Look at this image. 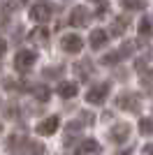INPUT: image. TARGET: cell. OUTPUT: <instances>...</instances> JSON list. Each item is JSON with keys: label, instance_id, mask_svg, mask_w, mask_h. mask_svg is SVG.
I'll list each match as a JSON object with an SVG mask.
<instances>
[{"label": "cell", "instance_id": "6da1fadb", "mask_svg": "<svg viewBox=\"0 0 153 155\" xmlns=\"http://www.w3.org/2000/svg\"><path fill=\"white\" fill-rule=\"evenodd\" d=\"M116 104H118L123 111L139 114V109H141V97L137 95V93H121V95L116 97Z\"/></svg>", "mask_w": 153, "mask_h": 155}, {"label": "cell", "instance_id": "7a4b0ae2", "mask_svg": "<svg viewBox=\"0 0 153 155\" xmlns=\"http://www.w3.org/2000/svg\"><path fill=\"white\" fill-rule=\"evenodd\" d=\"M5 146H7V150L12 155H25V150L30 146V139L25 134H12V137H7Z\"/></svg>", "mask_w": 153, "mask_h": 155}, {"label": "cell", "instance_id": "3957f363", "mask_svg": "<svg viewBox=\"0 0 153 155\" xmlns=\"http://www.w3.org/2000/svg\"><path fill=\"white\" fill-rule=\"evenodd\" d=\"M109 95V84H97V86H90L88 93H86V102L88 104H102Z\"/></svg>", "mask_w": 153, "mask_h": 155}, {"label": "cell", "instance_id": "277c9868", "mask_svg": "<svg viewBox=\"0 0 153 155\" xmlns=\"http://www.w3.org/2000/svg\"><path fill=\"white\" fill-rule=\"evenodd\" d=\"M60 46H63V51H67V53H79L83 49V39L79 37V35H74V32H67V35L60 37Z\"/></svg>", "mask_w": 153, "mask_h": 155}, {"label": "cell", "instance_id": "5b68a950", "mask_svg": "<svg viewBox=\"0 0 153 155\" xmlns=\"http://www.w3.org/2000/svg\"><path fill=\"white\" fill-rule=\"evenodd\" d=\"M32 65H35V53L32 51H25L23 49V51H19L16 56H14V67H16L19 72H28Z\"/></svg>", "mask_w": 153, "mask_h": 155}, {"label": "cell", "instance_id": "8992f818", "mask_svg": "<svg viewBox=\"0 0 153 155\" xmlns=\"http://www.w3.org/2000/svg\"><path fill=\"white\" fill-rule=\"evenodd\" d=\"M109 139L114 143H125L130 139V125L127 123H116L114 127L109 130Z\"/></svg>", "mask_w": 153, "mask_h": 155}, {"label": "cell", "instance_id": "52a82bcc", "mask_svg": "<svg viewBox=\"0 0 153 155\" xmlns=\"http://www.w3.org/2000/svg\"><path fill=\"white\" fill-rule=\"evenodd\" d=\"M58 125H60V118L58 116H49V118H44V120L35 127V132L42 134V137H49V134H53V132L58 130Z\"/></svg>", "mask_w": 153, "mask_h": 155}, {"label": "cell", "instance_id": "ba28073f", "mask_svg": "<svg viewBox=\"0 0 153 155\" xmlns=\"http://www.w3.org/2000/svg\"><path fill=\"white\" fill-rule=\"evenodd\" d=\"M88 21H90V14L86 7H74L70 12V23L76 28H83V26H88Z\"/></svg>", "mask_w": 153, "mask_h": 155}, {"label": "cell", "instance_id": "9c48e42d", "mask_svg": "<svg viewBox=\"0 0 153 155\" xmlns=\"http://www.w3.org/2000/svg\"><path fill=\"white\" fill-rule=\"evenodd\" d=\"M30 19L37 21V23H44V21L51 19V7L46 2H37V5L30 9Z\"/></svg>", "mask_w": 153, "mask_h": 155}, {"label": "cell", "instance_id": "30bf717a", "mask_svg": "<svg viewBox=\"0 0 153 155\" xmlns=\"http://www.w3.org/2000/svg\"><path fill=\"white\" fill-rule=\"evenodd\" d=\"M90 49H102V46L107 44V39H109V35H107V30H102V28H95V30H90Z\"/></svg>", "mask_w": 153, "mask_h": 155}, {"label": "cell", "instance_id": "8fae6325", "mask_svg": "<svg viewBox=\"0 0 153 155\" xmlns=\"http://www.w3.org/2000/svg\"><path fill=\"white\" fill-rule=\"evenodd\" d=\"M74 70H76V74H79V79H81V81H86V79L95 72V67H93V63H90V60H81V63L74 65Z\"/></svg>", "mask_w": 153, "mask_h": 155}, {"label": "cell", "instance_id": "7c38bea8", "mask_svg": "<svg viewBox=\"0 0 153 155\" xmlns=\"http://www.w3.org/2000/svg\"><path fill=\"white\" fill-rule=\"evenodd\" d=\"M97 150H100V143H97L95 139H83V141L79 143L76 155H90V153H97Z\"/></svg>", "mask_w": 153, "mask_h": 155}, {"label": "cell", "instance_id": "4fadbf2b", "mask_svg": "<svg viewBox=\"0 0 153 155\" xmlns=\"http://www.w3.org/2000/svg\"><path fill=\"white\" fill-rule=\"evenodd\" d=\"M76 91H79V88H76V84H72V81H60V84H58V95L65 97V100L74 97Z\"/></svg>", "mask_w": 153, "mask_h": 155}, {"label": "cell", "instance_id": "5bb4252c", "mask_svg": "<svg viewBox=\"0 0 153 155\" xmlns=\"http://www.w3.org/2000/svg\"><path fill=\"white\" fill-rule=\"evenodd\" d=\"M125 28H127V19H125V16H118V19H114L111 28H109V35H114V37H121L123 32H125Z\"/></svg>", "mask_w": 153, "mask_h": 155}, {"label": "cell", "instance_id": "9a60e30c", "mask_svg": "<svg viewBox=\"0 0 153 155\" xmlns=\"http://www.w3.org/2000/svg\"><path fill=\"white\" fill-rule=\"evenodd\" d=\"M32 95H35V100H39V102H46L51 97V91L46 88V86L37 84V86H32Z\"/></svg>", "mask_w": 153, "mask_h": 155}, {"label": "cell", "instance_id": "2e32d148", "mask_svg": "<svg viewBox=\"0 0 153 155\" xmlns=\"http://www.w3.org/2000/svg\"><path fill=\"white\" fill-rule=\"evenodd\" d=\"M121 5L127 12H139V9L146 7V2H144V0H121Z\"/></svg>", "mask_w": 153, "mask_h": 155}, {"label": "cell", "instance_id": "e0dca14e", "mask_svg": "<svg viewBox=\"0 0 153 155\" xmlns=\"http://www.w3.org/2000/svg\"><path fill=\"white\" fill-rule=\"evenodd\" d=\"M30 39H32V42H39V44H46V39H49V30H46V28H37V30L30 32Z\"/></svg>", "mask_w": 153, "mask_h": 155}, {"label": "cell", "instance_id": "ac0fdd59", "mask_svg": "<svg viewBox=\"0 0 153 155\" xmlns=\"http://www.w3.org/2000/svg\"><path fill=\"white\" fill-rule=\"evenodd\" d=\"M139 132H141V134H144V137H151L153 134V118H141V120H139Z\"/></svg>", "mask_w": 153, "mask_h": 155}, {"label": "cell", "instance_id": "d6986e66", "mask_svg": "<svg viewBox=\"0 0 153 155\" xmlns=\"http://www.w3.org/2000/svg\"><path fill=\"white\" fill-rule=\"evenodd\" d=\"M121 58H123L121 51H111V53H107V56H102V63L104 65H116V63H121Z\"/></svg>", "mask_w": 153, "mask_h": 155}, {"label": "cell", "instance_id": "ffe728a7", "mask_svg": "<svg viewBox=\"0 0 153 155\" xmlns=\"http://www.w3.org/2000/svg\"><path fill=\"white\" fill-rule=\"evenodd\" d=\"M137 30H139L141 37H144V35L148 37V35H151V21H148V19H141V21H139V26H137Z\"/></svg>", "mask_w": 153, "mask_h": 155}, {"label": "cell", "instance_id": "44dd1931", "mask_svg": "<svg viewBox=\"0 0 153 155\" xmlns=\"http://www.w3.org/2000/svg\"><path fill=\"white\" fill-rule=\"evenodd\" d=\"M28 155H44V146L37 141H30V146H28Z\"/></svg>", "mask_w": 153, "mask_h": 155}, {"label": "cell", "instance_id": "7402d4cb", "mask_svg": "<svg viewBox=\"0 0 153 155\" xmlns=\"http://www.w3.org/2000/svg\"><path fill=\"white\" fill-rule=\"evenodd\" d=\"M141 86H144V88H153V70L141 74Z\"/></svg>", "mask_w": 153, "mask_h": 155}, {"label": "cell", "instance_id": "603a6c76", "mask_svg": "<svg viewBox=\"0 0 153 155\" xmlns=\"http://www.w3.org/2000/svg\"><path fill=\"white\" fill-rule=\"evenodd\" d=\"M79 123H81V125H90V123H93V114H88V111H79Z\"/></svg>", "mask_w": 153, "mask_h": 155}, {"label": "cell", "instance_id": "cb8c5ba5", "mask_svg": "<svg viewBox=\"0 0 153 155\" xmlns=\"http://www.w3.org/2000/svg\"><path fill=\"white\" fill-rule=\"evenodd\" d=\"M132 51H134V44H132V42H125V44L121 46V53H123V56H130Z\"/></svg>", "mask_w": 153, "mask_h": 155}, {"label": "cell", "instance_id": "d4e9b609", "mask_svg": "<svg viewBox=\"0 0 153 155\" xmlns=\"http://www.w3.org/2000/svg\"><path fill=\"white\" fill-rule=\"evenodd\" d=\"M21 5H23V0H12V2H7V5H5V9H7V12H9V9H14V7L19 9Z\"/></svg>", "mask_w": 153, "mask_h": 155}, {"label": "cell", "instance_id": "484cf974", "mask_svg": "<svg viewBox=\"0 0 153 155\" xmlns=\"http://www.w3.org/2000/svg\"><path fill=\"white\" fill-rule=\"evenodd\" d=\"M63 72V67H46L44 70V77H51V74H60Z\"/></svg>", "mask_w": 153, "mask_h": 155}, {"label": "cell", "instance_id": "4316f807", "mask_svg": "<svg viewBox=\"0 0 153 155\" xmlns=\"http://www.w3.org/2000/svg\"><path fill=\"white\" fill-rule=\"evenodd\" d=\"M144 150H146V155H153V143H148V146H146Z\"/></svg>", "mask_w": 153, "mask_h": 155}, {"label": "cell", "instance_id": "83f0119b", "mask_svg": "<svg viewBox=\"0 0 153 155\" xmlns=\"http://www.w3.org/2000/svg\"><path fill=\"white\" fill-rule=\"evenodd\" d=\"M90 2H102V0H90Z\"/></svg>", "mask_w": 153, "mask_h": 155}]
</instances>
